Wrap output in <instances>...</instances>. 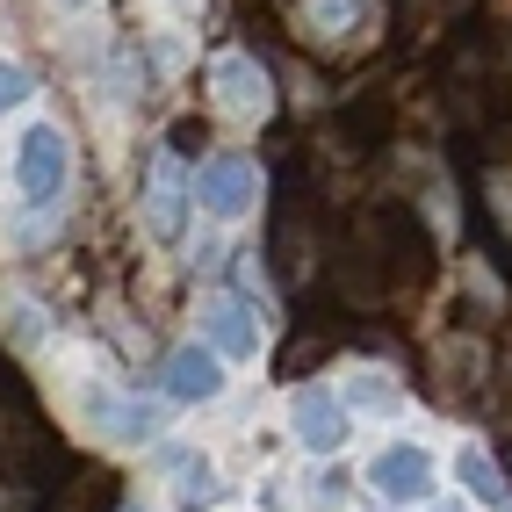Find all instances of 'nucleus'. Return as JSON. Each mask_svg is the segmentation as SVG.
I'll list each match as a JSON object with an SVG mask.
<instances>
[{"instance_id": "39448f33", "label": "nucleus", "mask_w": 512, "mask_h": 512, "mask_svg": "<svg viewBox=\"0 0 512 512\" xmlns=\"http://www.w3.org/2000/svg\"><path fill=\"white\" fill-rule=\"evenodd\" d=\"M217 101L238 116H267V65L246 51H224L217 58Z\"/></svg>"}, {"instance_id": "1a4fd4ad", "label": "nucleus", "mask_w": 512, "mask_h": 512, "mask_svg": "<svg viewBox=\"0 0 512 512\" xmlns=\"http://www.w3.org/2000/svg\"><path fill=\"white\" fill-rule=\"evenodd\" d=\"M152 231L159 238L181 231V166L174 159H152Z\"/></svg>"}, {"instance_id": "9d476101", "label": "nucleus", "mask_w": 512, "mask_h": 512, "mask_svg": "<svg viewBox=\"0 0 512 512\" xmlns=\"http://www.w3.org/2000/svg\"><path fill=\"white\" fill-rule=\"evenodd\" d=\"M462 484H469V498H484V505H512L505 476L484 462V448H469V455H462Z\"/></svg>"}, {"instance_id": "9b49d317", "label": "nucleus", "mask_w": 512, "mask_h": 512, "mask_svg": "<svg viewBox=\"0 0 512 512\" xmlns=\"http://www.w3.org/2000/svg\"><path fill=\"white\" fill-rule=\"evenodd\" d=\"M29 94H37V80H29L15 58H0V116H8V109H22Z\"/></svg>"}, {"instance_id": "f257e3e1", "label": "nucleus", "mask_w": 512, "mask_h": 512, "mask_svg": "<svg viewBox=\"0 0 512 512\" xmlns=\"http://www.w3.org/2000/svg\"><path fill=\"white\" fill-rule=\"evenodd\" d=\"M65 174H73V145H65L58 123H37L22 130V152H15V181H22V202H58L65 195Z\"/></svg>"}, {"instance_id": "20e7f679", "label": "nucleus", "mask_w": 512, "mask_h": 512, "mask_svg": "<svg viewBox=\"0 0 512 512\" xmlns=\"http://www.w3.org/2000/svg\"><path fill=\"white\" fill-rule=\"evenodd\" d=\"M289 426H296V440H303L311 455H332L339 440H347V412H339V397H325V390H296Z\"/></svg>"}, {"instance_id": "423d86ee", "label": "nucleus", "mask_w": 512, "mask_h": 512, "mask_svg": "<svg viewBox=\"0 0 512 512\" xmlns=\"http://www.w3.org/2000/svg\"><path fill=\"white\" fill-rule=\"evenodd\" d=\"M217 390H224V368H217V354H202V347H181L174 361H166V397L195 404V397H217Z\"/></svg>"}, {"instance_id": "f8f14e48", "label": "nucleus", "mask_w": 512, "mask_h": 512, "mask_svg": "<svg viewBox=\"0 0 512 512\" xmlns=\"http://www.w3.org/2000/svg\"><path fill=\"white\" fill-rule=\"evenodd\" d=\"M44 311H29V303H15V311H8V339H15V347H44Z\"/></svg>"}, {"instance_id": "ddd939ff", "label": "nucleus", "mask_w": 512, "mask_h": 512, "mask_svg": "<svg viewBox=\"0 0 512 512\" xmlns=\"http://www.w3.org/2000/svg\"><path fill=\"white\" fill-rule=\"evenodd\" d=\"M65 8H80V0H65Z\"/></svg>"}, {"instance_id": "6e6552de", "label": "nucleus", "mask_w": 512, "mask_h": 512, "mask_svg": "<svg viewBox=\"0 0 512 512\" xmlns=\"http://www.w3.org/2000/svg\"><path fill=\"white\" fill-rule=\"evenodd\" d=\"M202 325H210V339H217L224 354H253L260 347V332L246 325V303H231V296H217L210 311H202Z\"/></svg>"}, {"instance_id": "f03ea898", "label": "nucleus", "mask_w": 512, "mask_h": 512, "mask_svg": "<svg viewBox=\"0 0 512 512\" xmlns=\"http://www.w3.org/2000/svg\"><path fill=\"white\" fill-rule=\"evenodd\" d=\"M195 195H202V210H210V217H238V210H253V202H260V174H253L246 152H210V159H202V174H195Z\"/></svg>"}, {"instance_id": "0eeeda50", "label": "nucleus", "mask_w": 512, "mask_h": 512, "mask_svg": "<svg viewBox=\"0 0 512 512\" xmlns=\"http://www.w3.org/2000/svg\"><path fill=\"white\" fill-rule=\"evenodd\" d=\"M361 15H368V0H296V29L303 37H325V44H339Z\"/></svg>"}, {"instance_id": "7ed1b4c3", "label": "nucleus", "mask_w": 512, "mask_h": 512, "mask_svg": "<svg viewBox=\"0 0 512 512\" xmlns=\"http://www.w3.org/2000/svg\"><path fill=\"white\" fill-rule=\"evenodd\" d=\"M368 484L383 491V498H426L433 491V455L412 448V440H397V448H383L368 462Z\"/></svg>"}]
</instances>
